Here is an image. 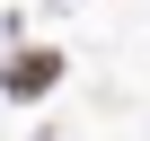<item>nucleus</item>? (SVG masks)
Returning <instances> with one entry per match:
<instances>
[{"label":"nucleus","mask_w":150,"mask_h":141,"mask_svg":"<svg viewBox=\"0 0 150 141\" xmlns=\"http://www.w3.org/2000/svg\"><path fill=\"white\" fill-rule=\"evenodd\" d=\"M35 141H53V132H35Z\"/></svg>","instance_id":"nucleus-2"},{"label":"nucleus","mask_w":150,"mask_h":141,"mask_svg":"<svg viewBox=\"0 0 150 141\" xmlns=\"http://www.w3.org/2000/svg\"><path fill=\"white\" fill-rule=\"evenodd\" d=\"M62 80H71L62 44H18L9 62H0V97H18V106H44V97H53Z\"/></svg>","instance_id":"nucleus-1"}]
</instances>
